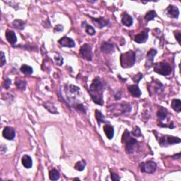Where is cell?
<instances>
[{
	"label": "cell",
	"mask_w": 181,
	"mask_h": 181,
	"mask_svg": "<svg viewBox=\"0 0 181 181\" xmlns=\"http://www.w3.org/2000/svg\"><path fill=\"white\" fill-rule=\"evenodd\" d=\"M90 95L94 103L99 105H103V86L101 79L98 77H96L92 82L90 86Z\"/></svg>",
	"instance_id": "cell-1"
},
{
	"label": "cell",
	"mask_w": 181,
	"mask_h": 181,
	"mask_svg": "<svg viewBox=\"0 0 181 181\" xmlns=\"http://www.w3.org/2000/svg\"><path fill=\"white\" fill-rule=\"evenodd\" d=\"M129 135H130V133L129 132L128 130L126 129L123 135L122 141L123 143H125L126 152L127 153H133L138 151L139 146L138 141L135 139L131 137Z\"/></svg>",
	"instance_id": "cell-2"
},
{
	"label": "cell",
	"mask_w": 181,
	"mask_h": 181,
	"mask_svg": "<svg viewBox=\"0 0 181 181\" xmlns=\"http://www.w3.org/2000/svg\"><path fill=\"white\" fill-rule=\"evenodd\" d=\"M135 63V53L133 51L123 53L120 56L121 66L125 69L130 68Z\"/></svg>",
	"instance_id": "cell-3"
},
{
	"label": "cell",
	"mask_w": 181,
	"mask_h": 181,
	"mask_svg": "<svg viewBox=\"0 0 181 181\" xmlns=\"http://www.w3.org/2000/svg\"><path fill=\"white\" fill-rule=\"evenodd\" d=\"M154 71L161 75L168 76L172 72V68L168 62H159L155 64Z\"/></svg>",
	"instance_id": "cell-4"
},
{
	"label": "cell",
	"mask_w": 181,
	"mask_h": 181,
	"mask_svg": "<svg viewBox=\"0 0 181 181\" xmlns=\"http://www.w3.org/2000/svg\"><path fill=\"white\" fill-rule=\"evenodd\" d=\"M79 54L81 57L84 60L88 61L92 60V57H93V54H92V46L89 44L85 43L81 47L79 50Z\"/></svg>",
	"instance_id": "cell-5"
},
{
	"label": "cell",
	"mask_w": 181,
	"mask_h": 181,
	"mask_svg": "<svg viewBox=\"0 0 181 181\" xmlns=\"http://www.w3.org/2000/svg\"><path fill=\"white\" fill-rule=\"evenodd\" d=\"M141 171L142 173L152 174L156 170L157 165L155 162L152 161H149L147 162H144L141 164Z\"/></svg>",
	"instance_id": "cell-6"
},
{
	"label": "cell",
	"mask_w": 181,
	"mask_h": 181,
	"mask_svg": "<svg viewBox=\"0 0 181 181\" xmlns=\"http://www.w3.org/2000/svg\"><path fill=\"white\" fill-rule=\"evenodd\" d=\"M90 18L92 20V21H93V24L96 25L97 27H98L99 28H103V27H105L106 25L109 24V21L107 20V19H104L103 17L98 18V19H95V18H92V17H90Z\"/></svg>",
	"instance_id": "cell-7"
},
{
	"label": "cell",
	"mask_w": 181,
	"mask_h": 181,
	"mask_svg": "<svg viewBox=\"0 0 181 181\" xmlns=\"http://www.w3.org/2000/svg\"><path fill=\"white\" fill-rule=\"evenodd\" d=\"M157 51L155 49H151L150 50L147 52V61H146V67L147 68H150L152 66L153 62V59L155 55H156Z\"/></svg>",
	"instance_id": "cell-8"
},
{
	"label": "cell",
	"mask_w": 181,
	"mask_h": 181,
	"mask_svg": "<svg viewBox=\"0 0 181 181\" xmlns=\"http://www.w3.org/2000/svg\"><path fill=\"white\" fill-rule=\"evenodd\" d=\"M2 135L5 139H8V140H12L15 137L14 129L11 127H6L3 130Z\"/></svg>",
	"instance_id": "cell-9"
},
{
	"label": "cell",
	"mask_w": 181,
	"mask_h": 181,
	"mask_svg": "<svg viewBox=\"0 0 181 181\" xmlns=\"http://www.w3.org/2000/svg\"><path fill=\"white\" fill-rule=\"evenodd\" d=\"M59 43L63 47H67V48H74L75 47V43L72 38H68V37H63L60 38L59 40Z\"/></svg>",
	"instance_id": "cell-10"
},
{
	"label": "cell",
	"mask_w": 181,
	"mask_h": 181,
	"mask_svg": "<svg viewBox=\"0 0 181 181\" xmlns=\"http://www.w3.org/2000/svg\"><path fill=\"white\" fill-rule=\"evenodd\" d=\"M148 31H141L135 35V41L137 43H144L148 39Z\"/></svg>",
	"instance_id": "cell-11"
},
{
	"label": "cell",
	"mask_w": 181,
	"mask_h": 181,
	"mask_svg": "<svg viewBox=\"0 0 181 181\" xmlns=\"http://www.w3.org/2000/svg\"><path fill=\"white\" fill-rule=\"evenodd\" d=\"M166 13L168 16L171 18H177L179 16V10L178 7L174 5H169L166 9Z\"/></svg>",
	"instance_id": "cell-12"
},
{
	"label": "cell",
	"mask_w": 181,
	"mask_h": 181,
	"mask_svg": "<svg viewBox=\"0 0 181 181\" xmlns=\"http://www.w3.org/2000/svg\"><path fill=\"white\" fill-rule=\"evenodd\" d=\"M101 50L103 52L106 53V54H110L114 52L115 50V46L112 43H110L108 42H104L103 44L101 45Z\"/></svg>",
	"instance_id": "cell-13"
},
{
	"label": "cell",
	"mask_w": 181,
	"mask_h": 181,
	"mask_svg": "<svg viewBox=\"0 0 181 181\" xmlns=\"http://www.w3.org/2000/svg\"><path fill=\"white\" fill-rule=\"evenodd\" d=\"M128 90L133 97L139 98L141 95V92L137 85H130L128 86Z\"/></svg>",
	"instance_id": "cell-14"
},
{
	"label": "cell",
	"mask_w": 181,
	"mask_h": 181,
	"mask_svg": "<svg viewBox=\"0 0 181 181\" xmlns=\"http://www.w3.org/2000/svg\"><path fill=\"white\" fill-rule=\"evenodd\" d=\"M6 38L10 44L14 45L17 41L16 35L12 31H7L6 32Z\"/></svg>",
	"instance_id": "cell-15"
},
{
	"label": "cell",
	"mask_w": 181,
	"mask_h": 181,
	"mask_svg": "<svg viewBox=\"0 0 181 181\" xmlns=\"http://www.w3.org/2000/svg\"><path fill=\"white\" fill-rule=\"evenodd\" d=\"M103 130L106 137L108 139H112L114 137V128L113 126L110 125H105L103 127Z\"/></svg>",
	"instance_id": "cell-16"
},
{
	"label": "cell",
	"mask_w": 181,
	"mask_h": 181,
	"mask_svg": "<svg viewBox=\"0 0 181 181\" xmlns=\"http://www.w3.org/2000/svg\"><path fill=\"white\" fill-rule=\"evenodd\" d=\"M22 164L23 166L26 168H30L32 167L33 165V161H32V159L30 156L28 155H24L22 157Z\"/></svg>",
	"instance_id": "cell-17"
},
{
	"label": "cell",
	"mask_w": 181,
	"mask_h": 181,
	"mask_svg": "<svg viewBox=\"0 0 181 181\" xmlns=\"http://www.w3.org/2000/svg\"><path fill=\"white\" fill-rule=\"evenodd\" d=\"M122 23H123V24L125 25V26L129 27L132 25L133 19L131 17L130 15L125 13V14L123 15V18H122Z\"/></svg>",
	"instance_id": "cell-18"
},
{
	"label": "cell",
	"mask_w": 181,
	"mask_h": 181,
	"mask_svg": "<svg viewBox=\"0 0 181 181\" xmlns=\"http://www.w3.org/2000/svg\"><path fill=\"white\" fill-rule=\"evenodd\" d=\"M167 115H168V111H167L166 108H159L158 112H157V117H158L159 120L161 122L164 121L167 117Z\"/></svg>",
	"instance_id": "cell-19"
},
{
	"label": "cell",
	"mask_w": 181,
	"mask_h": 181,
	"mask_svg": "<svg viewBox=\"0 0 181 181\" xmlns=\"http://www.w3.org/2000/svg\"><path fill=\"white\" fill-rule=\"evenodd\" d=\"M171 108L177 113L181 111V101L179 99H174L171 103Z\"/></svg>",
	"instance_id": "cell-20"
},
{
	"label": "cell",
	"mask_w": 181,
	"mask_h": 181,
	"mask_svg": "<svg viewBox=\"0 0 181 181\" xmlns=\"http://www.w3.org/2000/svg\"><path fill=\"white\" fill-rule=\"evenodd\" d=\"M95 117L96 118V120H97V122H98V126H101V123H105L104 115L101 113V112L98 111V110H96V111H95Z\"/></svg>",
	"instance_id": "cell-21"
},
{
	"label": "cell",
	"mask_w": 181,
	"mask_h": 181,
	"mask_svg": "<svg viewBox=\"0 0 181 181\" xmlns=\"http://www.w3.org/2000/svg\"><path fill=\"white\" fill-rule=\"evenodd\" d=\"M180 141H181L180 139L178 138V137H173V136H168V137H166V142L167 144H179Z\"/></svg>",
	"instance_id": "cell-22"
},
{
	"label": "cell",
	"mask_w": 181,
	"mask_h": 181,
	"mask_svg": "<svg viewBox=\"0 0 181 181\" xmlns=\"http://www.w3.org/2000/svg\"><path fill=\"white\" fill-rule=\"evenodd\" d=\"M49 178L51 180H57L60 178V172L56 168H53L50 171Z\"/></svg>",
	"instance_id": "cell-23"
},
{
	"label": "cell",
	"mask_w": 181,
	"mask_h": 181,
	"mask_svg": "<svg viewBox=\"0 0 181 181\" xmlns=\"http://www.w3.org/2000/svg\"><path fill=\"white\" fill-rule=\"evenodd\" d=\"M25 23L24 21L19 20V19H16L13 21V25L15 28L19 29V30H23L25 28Z\"/></svg>",
	"instance_id": "cell-24"
},
{
	"label": "cell",
	"mask_w": 181,
	"mask_h": 181,
	"mask_svg": "<svg viewBox=\"0 0 181 181\" xmlns=\"http://www.w3.org/2000/svg\"><path fill=\"white\" fill-rule=\"evenodd\" d=\"M15 84L17 88L22 90H24L25 89V87H26V82L23 80H21L20 79H16Z\"/></svg>",
	"instance_id": "cell-25"
},
{
	"label": "cell",
	"mask_w": 181,
	"mask_h": 181,
	"mask_svg": "<svg viewBox=\"0 0 181 181\" xmlns=\"http://www.w3.org/2000/svg\"><path fill=\"white\" fill-rule=\"evenodd\" d=\"M21 71L25 75H31L33 73V68L31 66L23 64V65L21 66Z\"/></svg>",
	"instance_id": "cell-26"
},
{
	"label": "cell",
	"mask_w": 181,
	"mask_h": 181,
	"mask_svg": "<svg viewBox=\"0 0 181 181\" xmlns=\"http://www.w3.org/2000/svg\"><path fill=\"white\" fill-rule=\"evenodd\" d=\"M156 16V11L154 10H151L149 11V12L147 13V14L145 15V20L147 21H150L151 20H153L154 19V18Z\"/></svg>",
	"instance_id": "cell-27"
},
{
	"label": "cell",
	"mask_w": 181,
	"mask_h": 181,
	"mask_svg": "<svg viewBox=\"0 0 181 181\" xmlns=\"http://www.w3.org/2000/svg\"><path fill=\"white\" fill-rule=\"evenodd\" d=\"M86 166V161L84 160L78 161L77 163L75 164V166H74V168H75L76 170H77L79 171H82L85 168Z\"/></svg>",
	"instance_id": "cell-28"
},
{
	"label": "cell",
	"mask_w": 181,
	"mask_h": 181,
	"mask_svg": "<svg viewBox=\"0 0 181 181\" xmlns=\"http://www.w3.org/2000/svg\"><path fill=\"white\" fill-rule=\"evenodd\" d=\"M83 24L85 25V30H86V32L88 33V35H93L94 34L96 33V31L95 29H94L93 27L90 26V25H88L87 23H86V22H83Z\"/></svg>",
	"instance_id": "cell-29"
},
{
	"label": "cell",
	"mask_w": 181,
	"mask_h": 181,
	"mask_svg": "<svg viewBox=\"0 0 181 181\" xmlns=\"http://www.w3.org/2000/svg\"><path fill=\"white\" fill-rule=\"evenodd\" d=\"M132 134L134 136H135V137H141V136L142 135H141L140 129H139V127H136L135 129H134L132 132Z\"/></svg>",
	"instance_id": "cell-30"
},
{
	"label": "cell",
	"mask_w": 181,
	"mask_h": 181,
	"mask_svg": "<svg viewBox=\"0 0 181 181\" xmlns=\"http://www.w3.org/2000/svg\"><path fill=\"white\" fill-rule=\"evenodd\" d=\"M142 74H141V73H138L137 74V75H135V76H133L132 79L135 82H136V83H138V82H139L141 79V78H142Z\"/></svg>",
	"instance_id": "cell-31"
},
{
	"label": "cell",
	"mask_w": 181,
	"mask_h": 181,
	"mask_svg": "<svg viewBox=\"0 0 181 181\" xmlns=\"http://www.w3.org/2000/svg\"><path fill=\"white\" fill-rule=\"evenodd\" d=\"M11 84V81L10 79H7L5 80V82L4 84V87L5 88H9V87H10V85Z\"/></svg>",
	"instance_id": "cell-32"
},
{
	"label": "cell",
	"mask_w": 181,
	"mask_h": 181,
	"mask_svg": "<svg viewBox=\"0 0 181 181\" xmlns=\"http://www.w3.org/2000/svg\"><path fill=\"white\" fill-rule=\"evenodd\" d=\"M55 61H56V64L59 66L62 65V64H63V59L61 58L60 56L57 57V58L55 57Z\"/></svg>",
	"instance_id": "cell-33"
},
{
	"label": "cell",
	"mask_w": 181,
	"mask_h": 181,
	"mask_svg": "<svg viewBox=\"0 0 181 181\" xmlns=\"http://www.w3.org/2000/svg\"><path fill=\"white\" fill-rule=\"evenodd\" d=\"M6 63V59L4 53L3 52H1V67H3Z\"/></svg>",
	"instance_id": "cell-34"
},
{
	"label": "cell",
	"mask_w": 181,
	"mask_h": 181,
	"mask_svg": "<svg viewBox=\"0 0 181 181\" xmlns=\"http://www.w3.org/2000/svg\"><path fill=\"white\" fill-rule=\"evenodd\" d=\"M111 179L113 180L119 181L120 180V177L118 176H117V174H114V173H112L111 172Z\"/></svg>",
	"instance_id": "cell-35"
},
{
	"label": "cell",
	"mask_w": 181,
	"mask_h": 181,
	"mask_svg": "<svg viewBox=\"0 0 181 181\" xmlns=\"http://www.w3.org/2000/svg\"><path fill=\"white\" fill-rule=\"evenodd\" d=\"M175 37H176L177 41L179 44H180V31H176L175 32Z\"/></svg>",
	"instance_id": "cell-36"
},
{
	"label": "cell",
	"mask_w": 181,
	"mask_h": 181,
	"mask_svg": "<svg viewBox=\"0 0 181 181\" xmlns=\"http://www.w3.org/2000/svg\"><path fill=\"white\" fill-rule=\"evenodd\" d=\"M63 31V26L61 25H56L55 28V31H57V32H61V31Z\"/></svg>",
	"instance_id": "cell-37"
}]
</instances>
